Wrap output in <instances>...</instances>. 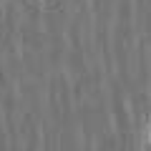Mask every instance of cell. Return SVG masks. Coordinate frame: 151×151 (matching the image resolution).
I'll return each mask as SVG.
<instances>
[{
  "label": "cell",
  "instance_id": "1",
  "mask_svg": "<svg viewBox=\"0 0 151 151\" xmlns=\"http://www.w3.org/2000/svg\"><path fill=\"white\" fill-rule=\"evenodd\" d=\"M149 144H151V129H149Z\"/></svg>",
  "mask_w": 151,
  "mask_h": 151
}]
</instances>
